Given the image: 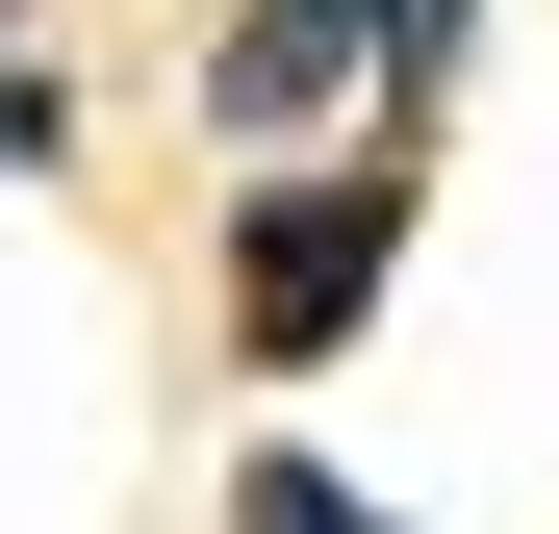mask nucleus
<instances>
[{"mask_svg": "<svg viewBox=\"0 0 559 534\" xmlns=\"http://www.w3.org/2000/svg\"><path fill=\"white\" fill-rule=\"evenodd\" d=\"M407 229H432L407 153H280L254 204H229V356H254V382L356 356V331H382V281H407Z\"/></svg>", "mask_w": 559, "mask_h": 534, "instance_id": "nucleus-1", "label": "nucleus"}, {"mask_svg": "<svg viewBox=\"0 0 559 534\" xmlns=\"http://www.w3.org/2000/svg\"><path fill=\"white\" fill-rule=\"evenodd\" d=\"M331 103H407V0H229L204 26V153H306Z\"/></svg>", "mask_w": 559, "mask_h": 534, "instance_id": "nucleus-2", "label": "nucleus"}, {"mask_svg": "<svg viewBox=\"0 0 559 534\" xmlns=\"http://www.w3.org/2000/svg\"><path fill=\"white\" fill-rule=\"evenodd\" d=\"M229 534H407V509H356L331 459H280V432H254V459H229Z\"/></svg>", "mask_w": 559, "mask_h": 534, "instance_id": "nucleus-3", "label": "nucleus"}, {"mask_svg": "<svg viewBox=\"0 0 559 534\" xmlns=\"http://www.w3.org/2000/svg\"><path fill=\"white\" fill-rule=\"evenodd\" d=\"M76 153V76H0V178H51Z\"/></svg>", "mask_w": 559, "mask_h": 534, "instance_id": "nucleus-4", "label": "nucleus"}]
</instances>
